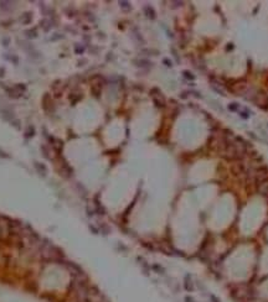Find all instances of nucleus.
<instances>
[{"label":"nucleus","instance_id":"nucleus-1","mask_svg":"<svg viewBox=\"0 0 268 302\" xmlns=\"http://www.w3.org/2000/svg\"><path fill=\"white\" fill-rule=\"evenodd\" d=\"M261 192H262L263 196H266V197L268 198V183H266V185H263L261 187Z\"/></svg>","mask_w":268,"mask_h":302},{"label":"nucleus","instance_id":"nucleus-2","mask_svg":"<svg viewBox=\"0 0 268 302\" xmlns=\"http://www.w3.org/2000/svg\"><path fill=\"white\" fill-rule=\"evenodd\" d=\"M228 108H231L232 110H235V109H236V104H231V107H228Z\"/></svg>","mask_w":268,"mask_h":302},{"label":"nucleus","instance_id":"nucleus-3","mask_svg":"<svg viewBox=\"0 0 268 302\" xmlns=\"http://www.w3.org/2000/svg\"><path fill=\"white\" fill-rule=\"evenodd\" d=\"M186 302H194V301H192L191 299H189V297H186Z\"/></svg>","mask_w":268,"mask_h":302}]
</instances>
